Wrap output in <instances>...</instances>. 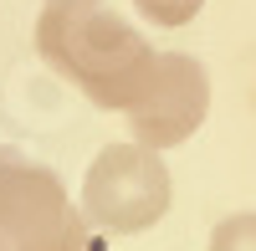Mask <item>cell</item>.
<instances>
[{
	"instance_id": "cell-4",
	"label": "cell",
	"mask_w": 256,
	"mask_h": 251,
	"mask_svg": "<svg viewBox=\"0 0 256 251\" xmlns=\"http://www.w3.org/2000/svg\"><path fill=\"white\" fill-rule=\"evenodd\" d=\"M210 113V77L195 56L184 52H159L154 72H148L144 92L128 108V123H134L138 144L148 149H169V144L190 138Z\"/></svg>"
},
{
	"instance_id": "cell-6",
	"label": "cell",
	"mask_w": 256,
	"mask_h": 251,
	"mask_svg": "<svg viewBox=\"0 0 256 251\" xmlns=\"http://www.w3.org/2000/svg\"><path fill=\"white\" fill-rule=\"evenodd\" d=\"M210 251H256V216H230L216 226Z\"/></svg>"
},
{
	"instance_id": "cell-5",
	"label": "cell",
	"mask_w": 256,
	"mask_h": 251,
	"mask_svg": "<svg viewBox=\"0 0 256 251\" xmlns=\"http://www.w3.org/2000/svg\"><path fill=\"white\" fill-rule=\"evenodd\" d=\"M138 16L148 26H184V20H195L205 0H134Z\"/></svg>"
},
{
	"instance_id": "cell-3",
	"label": "cell",
	"mask_w": 256,
	"mask_h": 251,
	"mask_svg": "<svg viewBox=\"0 0 256 251\" xmlns=\"http://www.w3.org/2000/svg\"><path fill=\"white\" fill-rule=\"evenodd\" d=\"M82 210L102 231H144L169 210V170L148 144H113L82 180Z\"/></svg>"
},
{
	"instance_id": "cell-8",
	"label": "cell",
	"mask_w": 256,
	"mask_h": 251,
	"mask_svg": "<svg viewBox=\"0 0 256 251\" xmlns=\"http://www.w3.org/2000/svg\"><path fill=\"white\" fill-rule=\"evenodd\" d=\"M0 251H10V241H6V236H0Z\"/></svg>"
},
{
	"instance_id": "cell-2",
	"label": "cell",
	"mask_w": 256,
	"mask_h": 251,
	"mask_svg": "<svg viewBox=\"0 0 256 251\" xmlns=\"http://www.w3.org/2000/svg\"><path fill=\"white\" fill-rule=\"evenodd\" d=\"M0 236L10 251H82V216L46 164L0 149Z\"/></svg>"
},
{
	"instance_id": "cell-7",
	"label": "cell",
	"mask_w": 256,
	"mask_h": 251,
	"mask_svg": "<svg viewBox=\"0 0 256 251\" xmlns=\"http://www.w3.org/2000/svg\"><path fill=\"white\" fill-rule=\"evenodd\" d=\"M46 6H98V0H46Z\"/></svg>"
},
{
	"instance_id": "cell-1",
	"label": "cell",
	"mask_w": 256,
	"mask_h": 251,
	"mask_svg": "<svg viewBox=\"0 0 256 251\" xmlns=\"http://www.w3.org/2000/svg\"><path fill=\"white\" fill-rule=\"evenodd\" d=\"M36 52L82 88L98 108H134L154 72V46L128 26L123 16L98 6H46L36 20Z\"/></svg>"
}]
</instances>
